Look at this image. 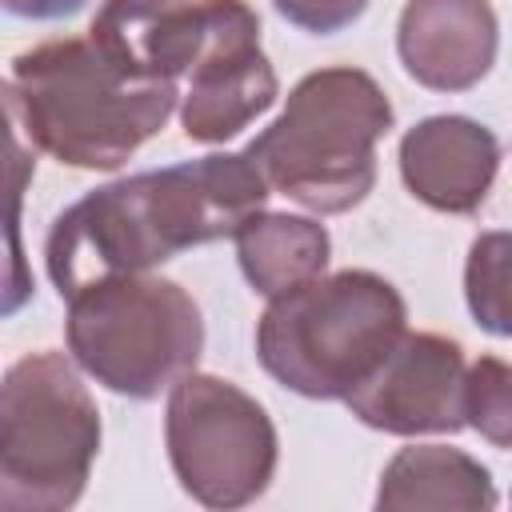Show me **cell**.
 <instances>
[{
	"instance_id": "30bf717a",
	"label": "cell",
	"mask_w": 512,
	"mask_h": 512,
	"mask_svg": "<svg viewBox=\"0 0 512 512\" xmlns=\"http://www.w3.org/2000/svg\"><path fill=\"white\" fill-rule=\"evenodd\" d=\"M500 48V20L488 0H408L396 24V56L428 92L476 88Z\"/></svg>"
},
{
	"instance_id": "2e32d148",
	"label": "cell",
	"mask_w": 512,
	"mask_h": 512,
	"mask_svg": "<svg viewBox=\"0 0 512 512\" xmlns=\"http://www.w3.org/2000/svg\"><path fill=\"white\" fill-rule=\"evenodd\" d=\"M464 420L488 444L512 448V364L480 356L464 380Z\"/></svg>"
},
{
	"instance_id": "6da1fadb",
	"label": "cell",
	"mask_w": 512,
	"mask_h": 512,
	"mask_svg": "<svg viewBox=\"0 0 512 512\" xmlns=\"http://www.w3.org/2000/svg\"><path fill=\"white\" fill-rule=\"evenodd\" d=\"M268 180L248 152H212L112 180L68 204L44 240L60 300L108 280L148 272L196 244L236 236L264 212Z\"/></svg>"
},
{
	"instance_id": "9a60e30c",
	"label": "cell",
	"mask_w": 512,
	"mask_h": 512,
	"mask_svg": "<svg viewBox=\"0 0 512 512\" xmlns=\"http://www.w3.org/2000/svg\"><path fill=\"white\" fill-rule=\"evenodd\" d=\"M464 300L480 332L512 340V232H480L464 260Z\"/></svg>"
},
{
	"instance_id": "52a82bcc",
	"label": "cell",
	"mask_w": 512,
	"mask_h": 512,
	"mask_svg": "<svg viewBox=\"0 0 512 512\" xmlns=\"http://www.w3.org/2000/svg\"><path fill=\"white\" fill-rule=\"evenodd\" d=\"M164 444L180 488L204 508H244L276 476L280 440L256 396L232 380L188 372L168 392Z\"/></svg>"
},
{
	"instance_id": "8fae6325",
	"label": "cell",
	"mask_w": 512,
	"mask_h": 512,
	"mask_svg": "<svg viewBox=\"0 0 512 512\" xmlns=\"http://www.w3.org/2000/svg\"><path fill=\"white\" fill-rule=\"evenodd\" d=\"M400 180L432 212L472 216L496 180L500 140L472 116H428L400 136Z\"/></svg>"
},
{
	"instance_id": "ac0fdd59",
	"label": "cell",
	"mask_w": 512,
	"mask_h": 512,
	"mask_svg": "<svg viewBox=\"0 0 512 512\" xmlns=\"http://www.w3.org/2000/svg\"><path fill=\"white\" fill-rule=\"evenodd\" d=\"M0 4L16 20H64L76 16L88 0H0Z\"/></svg>"
},
{
	"instance_id": "7c38bea8",
	"label": "cell",
	"mask_w": 512,
	"mask_h": 512,
	"mask_svg": "<svg viewBox=\"0 0 512 512\" xmlns=\"http://www.w3.org/2000/svg\"><path fill=\"white\" fill-rule=\"evenodd\" d=\"M276 96L280 80L260 48V16H252L216 40L188 72V92L180 104L184 136L196 144H224L264 116Z\"/></svg>"
},
{
	"instance_id": "ba28073f",
	"label": "cell",
	"mask_w": 512,
	"mask_h": 512,
	"mask_svg": "<svg viewBox=\"0 0 512 512\" xmlns=\"http://www.w3.org/2000/svg\"><path fill=\"white\" fill-rule=\"evenodd\" d=\"M464 348L440 332H404L384 364L344 396L348 412L388 436L460 432L464 420Z\"/></svg>"
},
{
	"instance_id": "5b68a950",
	"label": "cell",
	"mask_w": 512,
	"mask_h": 512,
	"mask_svg": "<svg viewBox=\"0 0 512 512\" xmlns=\"http://www.w3.org/2000/svg\"><path fill=\"white\" fill-rule=\"evenodd\" d=\"M64 352L20 356L0 384V508L64 512L92 476L100 408Z\"/></svg>"
},
{
	"instance_id": "4fadbf2b",
	"label": "cell",
	"mask_w": 512,
	"mask_h": 512,
	"mask_svg": "<svg viewBox=\"0 0 512 512\" xmlns=\"http://www.w3.org/2000/svg\"><path fill=\"white\" fill-rule=\"evenodd\" d=\"M496 484L492 472L448 444H408L400 448L376 488L380 512H424V508H456V512H488L496 508Z\"/></svg>"
},
{
	"instance_id": "8992f818",
	"label": "cell",
	"mask_w": 512,
	"mask_h": 512,
	"mask_svg": "<svg viewBox=\"0 0 512 512\" xmlns=\"http://www.w3.org/2000/svg\"><path fill=\"white\" fill-rule=\"evenodd\" d=\"M68 352L96 384L152 400L196 372L204 352L200 304L164 276H108L68 300Z\"/></svg>"
},
{
	"instance_id": "e0dca14e",
	"label": "cell",
	"mask_w": 512,
	"mask_h": 512,
	"mask_svg": "<svg viewBox=\"0 0 512 512\" xmlns=\"http://www.w3.org/2000/svg\"><path fill=\"white\" fill-rule=\"evenodd\" d=\"M272 8L308 36H336L364 16L368 0H272Z\"/></svg>"
},
{
	"instance_id": "3957f363",
	"label": "cell",
	"mask_w": 512,
	"mask_h": 512,
	"mask_svg": "<svg viewBox=\"0 0 512 512\" xmlns=\"http://www.w3.org/2000/svg\"><path fill=\"white\" fill-rule=\"evenodd\" d=\"M408 332L392 280L368 268L312 276L268 300L256 324V360L304 400H344Z\"/></svg>"
},
{
	"instance_id": "5bb4252c",
	"label": "cell",
	"mask_w": 512,
	"mask_h": 512,
	"mask_svg": "<svg viewBox=\"0 0 512 512\" xmlns=\"http://www.w3.org/2000/svg\"><path fill=\"white\" fill-rule=\"evenodd\" d=\"M232 240L244 280L268 300L312 276H324L332 256L328 228L288 212H256Z\"/></svg>"
},
{
	"instance_id": "7a4b0ae2",
	"label": "cell",
	"mask_w": 512,
	"mask_h": 512,
	"mask_svg": "<svg viewBox=\"0 0 512 512\" xmlns=\"http://www.w3.org/2000/svg\"><path fill=\"white\" fill-rule=\"evenodd\" d=\"M180 100L176 80H148L116 64L92 36L24 48L8 64V124L32 148L84 172H116L148 144Z\"/></svg>"
},
{
	"instance_id": "277c9868",
	"label": "cell",
	"mask_w": 512,
	"mask_h": 512,
	"mask_svg": "<svg viewBox=\"0 0 512 512\" xmlns=\"http://www.w3.org/2000/svg\"><path fill=\"white\" fill-rule=\"evenodd\" d=\"M388 128L392 104L384 88L364 68L336 64L308 72L244 152L268 188L308 212L336 216L372 192L376 144Z\"/></svg>"
},
{
	"instance_id": "9c48e42d",
	"label": "cell",
	"mask_w": 512,
	"mask_h": 512,
	"mask_svg": "<svg viewBox=\"0 0 512 512\" xmlns=\"http://www.w3.org/2000/svg\"><path fill=\"white\" fill-rule=\"evenodd\" d=\"M252 16L244 0H104L88 36L136 76L180 80Z\"/></svg>"
}]
</instances>
